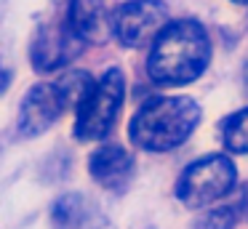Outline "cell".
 I'll return each mask as SVG.
<instances>
[{
  "mask_svg": "<svg viewBox=\"0 0 248 229\" xmlns=\"http://www.w3.org/2000/svg\"><path fill=\"white\" fill-rule=\"evenodd\" d=\"M211 61V37L192 19L171 21L152 43L147 72L157 85H187L205 72Z\"/></svg>",
  "mask_w": 248,
  "mask_h": 229,
  "instance_id": "1",
  "label": "cell"
},
{
  "mask_svg": "<svg viewBox=\"0 0 248 229\" xmlns=\"http://www.w3.org/2000/svg\"><path fill=\"white\" fill-rule=\"evenodd\" d=\"M200 122L198 101L187 96H157L131 117V141L147 152H168L189 138Z\"/></svg>",
  "mask_w": 248,
  "mask_h": 229,
  "instance_id": "2",
  "label": "cell"
},
{
  "mask_svg": "<svg viewBox=\"0 0 248 229\" xmlns=\"http://www.w3.org/2000/svg\"><path fill=\"white\" fill-rule=\"evenodd\" d=\"M93 80L83 72H70L56 83H38L24 96L19 109V128L24 136L48 131L70 107H78L91 91Z\"/></svg>",
  "mask_w": 248,
  "mask_h": 229,
  "instance_id": "3",
  "label": "cell"
},
{
  "mask_svg": "<svg viewBox=\"0 0 248 229\" xmlns=\"http://www.w3.org/2000/svg\"><path fill=\"white\" fill-rule=\"evenodd\" d=\"M125 77L120 69H107L99 80H93L86 99L78 104L75 136L80 141H99L112 131L118 112L123 107Z\"/></svg>",
  "mask_w": 248,
  "mask_h": 229,
  "instance_id": "4",
  "label": "cell"
},
{
  "mask_svg": "<svg viewBox=\"0 0 248 229\" xmlns=\"http://www.w3.org/2000/svg\"><path fill=\"white\" fill-rule=\"evenodd\" d=\"M237 181L235 163L224 154H205L187 165L176 184V195L184 205L189 208H203L208 202L221 200L230 195Z\"/></svg>",
  "mask_w": 248,
  "mask_h": 229,
  "instance_id": "5",
  "label": "cell"
},
{
  "mask_svg": "<svg viewBox=\"0 0 248 229\" xmlns=\"http://www.w3.org/2000/svg\"><path fill=\"white\" fill-rule=\"evenodd\" d=\"M168 24V11L157 0H128L112 11V32L123 46L141 48L155 43Z\"/></svg>",
  "mask_w": 248,
  "mask_h": 229,
  "instance_id": "6",
  "label": "cell"
},
{
  "mask_svg": "<svg viewBox=\"0 0 248 229\" xmlns=\"http://www.w3.org/2000/svg\"><path fill=\"white\" fill-rule=\"evenodd\" d=\"M83 46L86 43L67 27V21H59V24H48L38 30L30 59L38 72H56V69L67 67L80 53Z\"/></svg>",
  "mask_w": 248,
  "mask_h": 229,
  "instance_id": "7",
  "label": "cell"
},
{
  "mask_svg": "<svg viewBox=\"0 0 248 229\" xmlns=\"http://www.w3.org/2000/svg\"><path fill=\"white\" fill-rule=\"evenodd\" d=\"M64 21L83 43H102L112 30V16L104 8V0H70Z\"/></svg>",
  "mask_w": 248,
  "mask_h": 229,
  "instance_id": "8",
  "label": "cell"
},
{
  "mask_svg": "<svg viewBox=\"0 0 248 229\" xmlns=\"http://www.w3.org/2000/svg\"><path fill=\"white\" fill-rule=\"evenodd\" d=\"M88 173L107 189H118L134 173V157L118 144H104L88 160Z\"/></svg>",
  "mask_w": 248,
  "mask_h": 229,
  "instance_id": "9",
  "label": "cell"
},
{
  "mask_svg": "<svg viewBox=\"0 0 248 229\" xmlns=\"http://www.w3.org/2000/svg\"><path fill=\"white\" fill-rule=\"evenodd\" d=\"M221 144L230 152H248V107L221 120Z\"/></svg>",
  "mask_w": 248,
  "mask_h": 229,
  "instance_id": "10",
  "label": "cell"
},
{
  "mask_svg": "<svg viewBox=\"0 0 248 229\" xmlns=\"http://www.w3.org/2000/svg\"><path fill=\"white\" fill-rule=\"evenodd\" d=\"M243 216V205H224V208H216L211 211L208 216L203 218L200 229H232Z\"/></svg>",
  "mask_w": 248,
  "mask_h": 229,
  "instance_id": "11",
  "label": "cell"
},
{
  "mask_svg": "<svg viewBox=\"0 0 248 229\" xmlns=\"http://www.w3.org/2000/svg\"><path fill=\"white\" fill-rule=\"evenodd\" d=\"M8 85H11V72H8V69L3 67V64H0V93H3V91H6Z\"/></svg>",
  "mask_w": 248,
  "mask_h": 229,
  "instance_id": "12",
  "label": "cell"
},
{
  "mask_svg": "<svg viewBox=\"0 0 248 229\" xmlns=\"http://www.w3.org/2000/svg\"><path fill=\"white\" fill-rule=\"evenodd\" d=\"M235 3H248V0H235Z\"/></svg>",
  "mask_w": 248,
  "mask_h": 229,
  "instance_id": "13",
  "label": "cell"
}]
</instances>
